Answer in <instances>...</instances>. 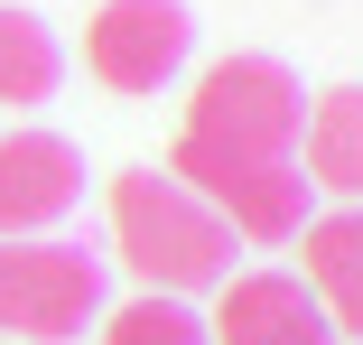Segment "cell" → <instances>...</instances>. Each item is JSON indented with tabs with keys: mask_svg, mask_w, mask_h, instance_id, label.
<instances>
[{
	"mask_svg": "<svg viewBox=\"0 0 363 345\" xmlns=\"http://www.w3.org/2000/svg\"><path fill=\"white\" fill-rule=\"evenodd\" d=\"M94 327H103V345H205V317H196L186 299H159V290L121 299V308L94 317Z\"/></svg>",
	"mask_w": 363,
	"mask_h": 345,
	"instance_id": "11",
	"label": "cell"
},
{
	"mask_svg": "<svg viewBox=\"0 0 363 345\" xmlns=\"http://www.w3.org/2000/svg\"><path fill=\"white\" fill-rule=\"evenodd\" d=\"M186 56H196L186 0H103V10L84 19V65L112 94H159Z\"/></svg>",
	"mask_w": 363,
	"mask_h": 345,
	"instance_id": "4",
	"label": "cell"
},
{
	"mask_svg": "<svg viewBox=\"0 0 363 345\" xmlns=\"http://www.w3.org/2000/svg\"><path fill=\"white\" fill-rule=\"evenodd\" d=\"M205 345H335V327L308 299L298 270H233V280L214 290Z\"/></svg>",
	"mask_w": 363,
	"mask_h": 345,
	"instance_id": "6",
	"label": "cell"
},
{
	"mask_svg": "<svg viewBox=\"0 0 363 345\" xmlns=\"http://www.w3.org/2000/svg\"><path fill=\"white\" fill-rule=\"evenodd\" d=\"M196 196L224 215L233 243H298L308 196H317V187L298 177V159H279V168H224V177H205Z\"/></svg>",
	"mask_w": 363,
	"mask_h": 345,
	"instance_id": "7",
	"label": "cell"
},
{
	"mask_svg": "<svg viewBox=\"0 0 363 345\" xmlns=\"http://www.w3.org/2000/svg\"><path fill=\"white\" fill-rule=\"evenodd\" d=\"M103 317V252L28 234L0 243V345H75Z\"/></svg>",
	"mask_w": 363,
	"mask_h": 345,
	"instance_id": "3",
	"label": "cell"
},
{
	"mask_svg": "<svg viewBox=\"0 0 363 345\" xmlns=\"http://www.w3.org/2000/svg\"><path fill=\"white\" fill-rule=\"evenodd\" d=\"M84 205V150L56 131H0V243L56 234Z\"/></svg>",
	"mask_w": 363,
	"mask_h": 345,
	"instance_id": "5",
	"label": "cell"
},
{
	"mask_svg": "<svg viewBox=\"0 0 363 345\" xmlns=\"http://www.w3.org/2000/svg\"><path fill=\"white\" fill-rule=\"evenodd\" d=\"M298 121H308V94L279 56H214L186 84V131L168 150V177L205 187L224 168H279L298 159Z\"/></svg>",
	"mask_w": 363,
	"mask_h": 345,
	"instance_id": "1",
	"label": "cell"
},
{
	"mask_svg": "<svg viewBox=\"0 0 363 345\" xmlns=\"http://www.w3.org/2000/svg\"><path fill=\"white\" fill-rule=\"evenodd\" d=\"M56 75H65L56 28L38 10H0V103H10V112H38L56 94Z\"/></svg>",
	"mask_w": 363,
	"mask_h": 345,
	"instance_id": "10",
	"label": "cell"
},
{
	"mask_svg": "<svg viewBox=\"0 0 363 345\" xmlns=\"http://www.w3.org/2000/svg\"><path fill=\"white\" fill-rule=\"evenodd\" d=\"M103 205H112V252L130 261L140 290L196 299V290L233 280V234H224V215H214L186 177H168V168H112Z\"/></svg>",
	"mask_w": 363,
	"mask_h": 345,
	"instance_id": "2",
	"label": "cell"
},
{
	"mask_svg": "<svg viewBox=\"0 0 363 345\" xmlns=\"http://www.w3.org/2000/svg\"><path fill=\"white\" fill-rule=\"evenodd\" d=\"M298 280L335 336H363V205H335V215L298 224Z\"/></svg>",
	"mask_w": 363,
	"mask_h": 345,
	"instance_id": "8",
	"label": "cell"
},
{
	"mask_svg": "<svg viewBox=\"0 0 363 345\" xmlns=\"http://www.w3.org/2000/svg\"><path fill=\"white\" fill-rule=\"evenodd\" d=\"M298 141H308L298 177L345 196V205H363V84H326L308 103V121H298Z\"/></svg>",
	"mask_w": 363,
	"mask_h": 345,
	"instance_id": "9",
	"label": "cell"
}]
</instances>
